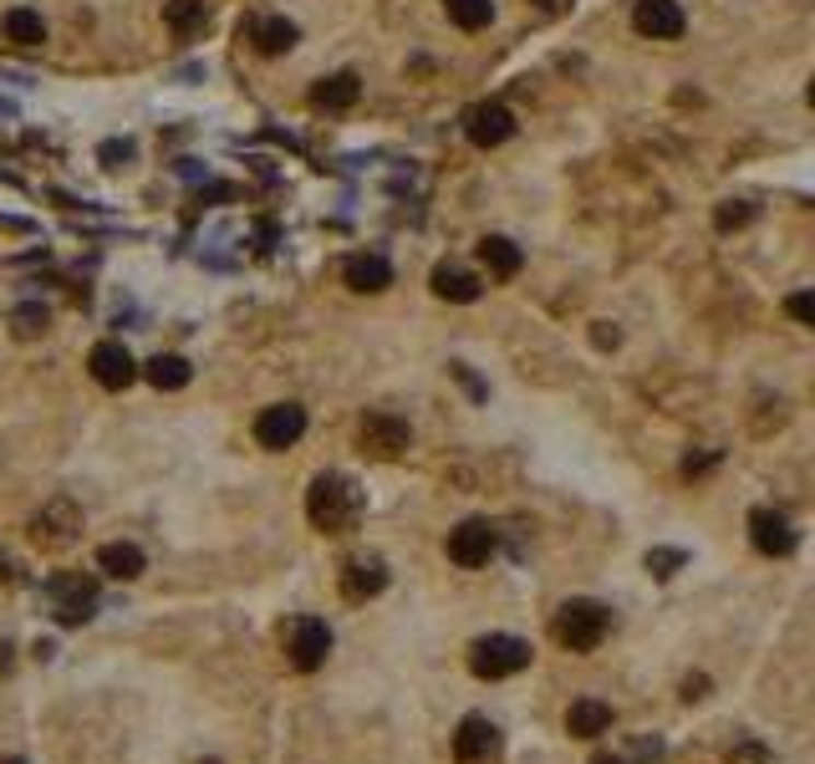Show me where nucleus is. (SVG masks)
<instances>
[{
    "label": "nucleus",
    "mask_w": 815,
    "mask_h": 764,
    "mask_svg": "<svg viewBox=\"0 0 815 764\" xmlns=\"http://www.w3.org/2000/svg\"><path fill=\"white\" fill-rule=\"evenodd\" d=\"M383 587H387V560H377V556H352L347 566H341V597L347 602H372V597H383Z\"/></svg>",
    "instance_id": "15"
},
{
    "label": "nucleus",
    "mask_w": 815,
    "mask_h": 764,
    "mask_svg": "<svg viewBox=\"0 0 815 764\" xmlns=\"http://www.w3.org/2000/svg\"><path fill=\"white\" fill-rule=\"evenodd\" d=\"M433 296H439V301H454V306H469V301H479V291H485V286H479V276H469V270H459V265H433Z\"/></svg>",
    "instance_id": "17"
},
{
    "label": "nucleus",
    "mask_w": 815,
    "mask_h": 764,
    "mask_svg": "<svg viewBox=\"0 0 815 764\" xmlns=\"http://www.w3.org/2000/svg\"><path fill=\"white\" fill-rule=\"evenodd\" d=\"M341 280H347L357 296H377V291H387V286H393V265H387V255H372V251L347 255V265H341Z\"/></svg>",
    "instance_id": "16"
},
{
    "label": "nucleus",
    "mask_w": 815,
    "mask_h": 764,
    "mask_svg": "<svg viewBox=\"0 0 815 764\" xmlns=\"http://www.w3.org/2000/svg\"><path fill=\"white\" fill-rule=\"evenodd\" d=\"M286 658H291V668L296 673H316L326 662V652H331V627H326L322 617H296V622H286Z\"/></svg>",
    "instance_id": "6"
},
{
    "label": "nucleus",
    "mask_w": 815,
    "mask_h": 764,
    "mask_svg": "<svg viewBox=\"0 0 815 764\" xmlns=\"http://www.w3.org/2000/svg\"><path fill=\"white\" fill-rule=\"evenodd\" d=\"M251 42L260 57H286V51L301 42V31H296V21H286V15H266V21L251 26Z\"/></svg>",
    "instance_id": "18"
},
{
    "label": "nucleus",
    "mask_w": 815,
    "mask_h": 764,
    "mask_svg": "<svg viewBox=\"0 0 815 764\" xmlns=\"http://www.w3.org/2000/svg\"><path fill=\"white\" fill-rule=\"evenodd\" d=\"M88 368H92V378H97V387H107V393H123V387L138 378V362L123 342H97L88 357Z\"/></svg>",
    "instance_id": "13"
},
{
    "label": "nucleus",
    "mask_w": 815,
    "mask_h": 764,
    "mask_svg": "<svg viewBox=\"0 0 815 764\" xmlns=\"http://www.w3.org/2000/svg\"><path fill=\"white\" fill-rule=\"evenodd\" d=\"M749 541H755L759 556H790L795 545H801V535H795V525H790L780 510H755L749 514Z\"/></svg>",
    "instance_id": "14"
},
{
    "label": "nucleus",
    "mask_w": 815,
    "mask_h": 764,
    "mask_svg": "<svg viewBox=\"0 0 815 764\" xmlns=\"http://www.w3.org/2000/svg\"><path fill=\"white\" fill-rule=\"evenodd\" d=\"M357 97H362L357 72H337V77H326V82H316V88H312V103L326 107V113H341V107H352Z\"/></svg>",
    "instance_id": "24"
},
{
    "label": "nucleus",
    "mask_w": 815,
    "mask_h": 764,
    "mask_svg": "<svg viewBox=\"0 0 815 764\" xmlns=\"http://www.w3.org/2000/svg\"><path fill=\"white\" fill-rule=\"evenodd\" d=\"M143 378L159 387V393H178V387H189V378H194V368H189V357H178V352H159L143 368Z\"/></svg>",
    "instance_id": "25"
},
{
    "label": "nucleus",
    "mask_w": 815,
    "mask_h": 764,
    "mask_svg": "<svg viewBox=\"0 0 815 764\" xmlns=\"http://www.w3.org/2000/svg\"><path fill=\"white\" fill-rule=\"evenodd\" d=\"M592 342H596V347H602V352H607V347H617V342H622V332H617V326H607V322H596Z\"/></svg>",
    "instance_id": "33"
},
{
    "label": "nucleus",
    "mask_w": 815,
    "mask_h": 764,
    "mask_svg": "<svg viewBox=\"0 0 815 764\" xmlns=\"http://www.w3.org/2000/svg\"><path fill=\"white\" fill-rule=\"evenodd\" d=\"M729 764H770V750H765V744H755V739H744V744H734V750H729Z\"/></svg>",
    "instance_id": "30"
},
{
    "label": "nucleus",
    "mask_w": 815,
    "mask_h": 764,
    "mask_svg": "<svg viewBox=\"0 0 815 764\" xmlns=\"http://www.w3.org/2000/svg\"><path fill=\"white\" fill-rule=\"evenodd\" d=\"M301 433H306V408H301V403H276V408H266L255 418V443L270 449V454L301 443Z\"/></svg>",
    "instance_id": "10"
},
{
    "label": "nucleus",
    "mask_w": 815,
    "mask_h": 764,
    "mask_svg": "<svg viewBox=\"0 0 815 764\" xmlns=\"http://www.w3.org/2000/svg\"><path fill=\"white\" fill-rule=\"evenodd\" d=\"M0 31H5L11 46H42L46 42V21H42V11H31V5H11L5 21H0Z\"/></svg>",
    "instance_id": "23"
},
{
    "label": "nucleus",
    "mask_w": 815,
    "mask_h": 764,
    "mask_svg": "<svg viewBox=\"0 0 815 764\" xmlns=\"http://www.w3.org/2000/svg\"><path fill=\"white\" fill-rule=\"evenodd\" d=\"M494 545H500V530L489 525V520H464V525L449 530V560H454V566H464V571H479V566H489Z\"/></svg>",
    "instance_id": "9"
},
{
    "label": "nucleus",
    "mask_w": 815,
    "mask_h": 764,
    "mask_svg": "<svg viewBox=\"0 0 815 764\" xmlns=\"http://www.w3.org/2000/svg\"><path fill=\"white\" fill-rule=\"evenodd\" d=\"M464 132H469L475 148H500L515 138V113L504 103H475L464 113Z\"/></svg>",
    "instance_id": "11"
},
{
    "label": "nucleus",
    "mask_w": 815,
    "mask_h": 764,
    "mask_svg": "<svg viewBox=\"0 0 815 764\" xmlns=\"http://www.w3.org/2000/svg\"><path fill=\"white\" fill-rule=\"evenodd\" d=\"M713 464H719V454H688V459H683V474H688V479H698V474H709Z\"/></svg>",
    "instance_id": "32"
},
{
    "label": "nucleus",
    "mask_w": 815,
    "mask_h": 764,
    "mask_svg": "<svg viewBox=\"0 0 815 764\" xmlns=\"http://www.w3.org/2000/svg\"><path fill=\"white\" fill-rule=\"evenodd\" d=\"M550 633H556V643H561L566 652H596L612 633V612L602 602H592V597H571V602L556 612Z\"/></svg>",
    "instance_id": "2"
},
{
    "label": "nucleus",
    "mask_w": 815,
    "mask_h": 764,
    "mask_svg": "<svg viewBox=\"0 0 815 764\" xmlns=\"http://www.w3.org/2000/svg\"><path fill=\"white\" fill-rule=\"evenodd\" d=\"M592 764H622V760H612V754H602V760H592Z\"/></svg>",
    "instance_id": "36"
},
{
    "label": "nucleus",
    "mask_w": 815,
    "mask_h": 764,
    "mask_svg": "<svg viewBox=\"0 0 815 764\" xmlns=\"http://www.w3.org/2000/svg\"><path fill=\"white\" fill-rule=\"evenodd\" d=\"M46 306H36V301H26V306H15V316H11V326H15V337H42L46 332Z\"/></svg>",
    "instance_id": "29"
},
{
    "label": "nucleus",
    "mask_w": 815,
    "mask_h": 764,
    "mask_svg": "<svg viewBox=\"0 0 815 764\" xmlns=\"http://www.w3.org/2000/svg\"><path fill=\"white\" fill-rule=\"evenodd\" d=\"M709 693V678H683V698L694 704V698H703Z\"/></svg>",
    "instance_id": "34"
},
{
    "label": "nucleus",
    "mask_w": 815,
    "mask_h": 764,
    "mask_svg": "<svg viewBox=\"0 0 815 764\" xmlns=\"http://www.w3.org/2000/svg\"><path fill=\"white\" fill-rule=\"evenodd\" d=\"M0 764H26V760H0Z\"/></svg>",
    "instance_id": "37"
},
{
    "label": "nucleus",
    "mask_w": 815,
    "mask_h": 764,
    "mask_svg": "<svg viewBox=\"0 0 815 764\" xmlns=\"http://www.w3.org/2000/svg\"><path fill=\"white\" fill-rule=\"evenodd\" d=\"M368 514V495L357 489V479L347 474H316L312 489H306V520L322 535H347V530L362 525Z\"/></svg>",
    "instance_id": "1"
},
{
    "label": "nucleus",
    "mask_w": 815,
    "mask_h": 764,
    "mask_svg": "<svg viewBox=\"0 0 815 764\" xmlns=\"http://www.w3.org/2000/svg\"><path fill=\"white\" fill-rule=\"evenodd\" d=\"M357 443H362V454H368V459L393 464V459L408 454L414 428L403 424V418H393V413H362V424H357Z\"/></svg>",
    "instance_id": "5"
},
{
    "label": "nucleus",
    "mask_w": 815,
    "mask_h": 764,
    "mask_svg": "<svg viewBox=\"0 0 815 764\" xmlns=\"http://www.w3.org/2000/svg\"><path fill=\"white\" fill-rule=\"evenodd\" d=\"M77 535H82V510H77L67 495L46 500L42 510L31 514V541L42 545V551H67Z\"/></svg>",
    "instance_id": "7"
},
{
    "label": "nucleus",
    "mask_w": 815,
    "mask_h": 764,
    "mask_svg": "<svg viewBox=\"0 0 815 764\" xmlns=\"http://www.w3.org/2000/svg\"><path fill=\"white\" fill-rule=\"evenodd\" d=\"M566 729L577 739H596L612 729V704H602V698H577L571 704V714H566Z\"/></svg>",
    "instance_id": "21"
},
{
    "label": "nucleus",
    "mask_w": 815,
    "mask_h": 764,
    "mask_svg": "<svg viewBox=\"0 0 815 764\" xmlns=\"http://www.w3.org/2000/svg\"><path fill=\"white\" fill-rule=\"evenodd\" d=\"M535 5H540V11H561L566 0H535Z\"/></svg>",
    "instance_id": "35"
},
{
    "label": "nucleus",
    "mask_w": 815,
    "mask_h": 764,
    "mask_svg": "<svg viewBox=\"0 0 815 764\" xmlns=\"http://www.w3.org/2000/svg\"><path fill=\"white\" fill-rule=\"evenodd\" d=\"M163 21H168V31L174 36H205L209 31V0H168L163 5Z\"/></svg>",
    "instance_id": "22"
},
{
    "label": "nucleus",
    "mask_w": 815,
    "mask_h": 764,
    "mask_svg": "<svg viewBox=\"0 0 815 764\" xmlns=\"http://www.w3.org/2000/svg\"><path fill=\"white\" fill-rule=\"evenodd\" d=\"M46 602H51V617H57L61 627H82V622H92V612H97V581L82 571H61L46 581Z\"/></svg>",
    "instance_id": "4"
},
{
    "label": "nucleus",
    "mask_w": 815,
    "mask_h": 764,
    "mask_svg": "<svg viewBox=\"0 0 815 764\" xmlns=\"http://www.w3.org/2000/svg\"><path fill=\"white\" fill-rule=\"evenodd\" d=\"M143 551H138L133 541H107L103 551H97V571H107V576H118V581H138L143 576Z\"/></svg>",
    "instance_id": "20"
},
{
    "label": "nucleus",
    "mask_w": 815,
    "mask_h": 764,
    "mask_svg": "<svg viewBox=\"0 0 815 764\" xmlns=\"http://www.w3.org/2000/svg\"><path fill=\"white\" fill-rule=\"evenodd\" d=\"M449 5V21L459 31H485L494 21V0H444Z\"/></svg>",
    "instance_id": "26"
},
{
    "label": "nucleus",
    "mask_w": 815,
    "mask_h": 764,
    "mask_svg": "<svg viewBox=\"0 0 815 764\" xmlns=\"http://www.w3.org/2000/svg\"><path fill=\"white\" fill-rule=\"evenodd\" d=\"M199 764H220V760H199Z\"/></svg>",
    "instance_id": "38"
},
{
    "label": "nucleus",
    "mask_w": 815,
    "mask_h": 764,
    "mask_svg": "<svg viewBox=\"0 0 815 764\" xmlns=\"http://www.w3.org/2000/svg\"><path fill=\"white\" fill-rule=\"evenodd\" d=\"M683 566H688V551H678V545H652V551H648V571L657 576V581L678 576Z\"/></svg>",
    "instance_id": "27"
},
{
    "label": "nucleus",
    "mask_w": 815,
    "mask_h": 764,
    "mask_svg": "<svg viewBox=\"0 0 815 764\" xmlns=\"http://www.w3.org/2000/svg\"><path fill=\"white\" fill-rule=\"evenodd\" d=\"M479 261H485V270L494 280H510V276H520L525 251H520L515 240H504V235H485V240H479Z\"/></svg>",
    "instance_id": "19"
},
{
    "label": "nucleus",
    "mask_w": 815,
    "mask_h": 764,
    "mask_svg": "<svg viewBox=\"0 0 815 764\" xmlns=\"http://www.w3.org/2000/svg\"><path fill=\"white\" fill-rule=\"evenodd\" d=\"M500 754H504V734L500 724H489L485 714H469L454 729V760L459 764H500Z\"/></svg>",
    "instance_id": "8"
},
{
    "label": "nucleus",
    "mask_w": 815,
    "mask_h": 764,
    "mask_svg": "<svg viewBox=\"0 0 815 764\" xmlns=\"http://www.w3.org/2000/svg\"><path fill=\"white\" fill-rule=\"evenodd\" d=\"M785 311H790V316H795L801 326H815V296H811V291H795V296L785 301Z\"/></svg>",
    "instance_id": "31"
},
{
    "label": "nucleus",
    "mask_w": 815,
    "mask_h": 764,
    "mask_svg": "<svg viewBox=\"0 0 815 764\" xmlns=\"http://www.w3.org/2000/svg\"><path fill=\"white\" fill-rule=\"evenodd\" d=\"M632 26H638V36H648V42H678L688 21H683L678 0H638V5H632Z\"/></svg>",
    "instance_id": "12"
},
{
    "label": "nucleus",
    "mask_w": 815,
    "mask_h": 764,
    "mask_svg": "<svg viewBox=\"0 0 815 764\" xmlns=\"http://www.w3.org/2000/svg\"><path fill=\"white\" fill-rule=\"evenodd\" d=\"M531 643L515 633H489L469 647V673L485 678V683H500V678H515L531 668Z\"/></svg>",
    "instance_id": "3"
},
{
    "label": "nucleus",
    "mask_w": 815,
    "mask_h": 764,
    "mask_svg": "<svg viewBox=\"0 0 815 764\" xmlns=\"http://www.w3.org/2000/svg\"><path fill=\"white\" fill-rule=\"evenodd\" d=\"M755 220V205L749 199H724V205L713 209V224L724 230V235H734V230H744V224Z\"/></svg>",
    "instance_id": "28"
}]
</instances>
